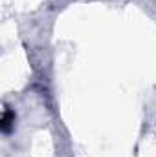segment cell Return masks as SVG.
Here are the masks:
<instances>
[{
    "mask_svg": "<svg viewBox=\"0 0 156 157\" xmlns=\"http://www.w3.org/2000/svg\"><path fill=\"white\" fill-rule=\"evenodd\" d=\"M11 122H15V113H13L9 108H6V110H4V117H2V130H4L6 133L11 130Z\"/></svg>",
    "mask_w": 156,
    "mask_h": 157,
    "instance_id": "obj_1",
    "label": "cell"
}]
</instances>
